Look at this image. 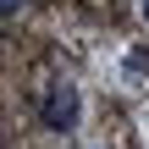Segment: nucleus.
<instances>
[{
    "label": "nucleus",
    "mask_w": 149,
    "mask_h": 149,
    "mask_svg": "<svg viewBox=\"0 0 149 149\" xmlns=\"http://www.w3.org/2000/svg\"><path fill=\"white\" fill-rule=\"evenodd\" d=\"M138 6H144V22H149V0H138Z\"/></svg>",
    "instance_id": "4"
},
{
    "label": "nucleus",
    "mask_w": 149,
    "mask_h": 149,
    "mask_svg": "<svg viewBox=\"0 0 149 149\" xmlns=\"http://www.w3.org/2000/svg\"><path fill=\"white\" fill-rule=\"evenodd\" d=\"M39 116H44V127H55V133H66V127L77 122V88H72V83H55V88L44 94V105H39Z\"/></svg>",
    "instance_id": "1"
},
{
    "label": "nucleus",
    "mask_w": 149,
    "mask_h": 149,
    "mask_svg": "<svg viewBox=\"0 0 149 149\" xmlns=\"http://www.w3.org/2000/svg\"><path fill=\"white\" fill-rule=\"evenodd\" d=\"M127 72L144 77V72H149V50H133V55H127Z\"/></svg>",
    "instance_id": "2"
},
{
    "label": "nucleus",
    "mask_w": 149,
    "mask_h": 149,
    "mask_svg": "<svg viewBox=\"0 0 149 149\" xmlns=\"http://www.w3.org/2000/svg\"><path fill=\"white\" fill-rule=\"evenodd\" d=\"M17 6H22V0H6V17H17Z\"/></svg>",
    "instance_id": "3"
}]
</instances>
